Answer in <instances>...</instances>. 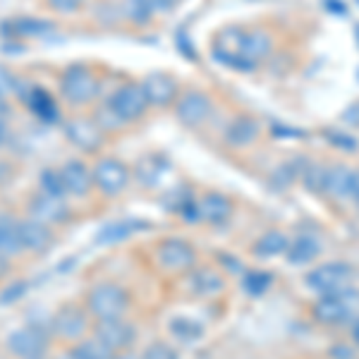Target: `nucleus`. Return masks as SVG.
I'll use <instances>...</instances> for the list:
<instances>
[{
  "label": "nucleus",
  "instance_id": "obj_37",
  "mask_svg": "<svg viewBox=\"0 0 359 359\" xmlns=\"http://www.w3.org/2000/svg\"><path fill=\"white\" fill-rule=\"evenodd\" d=\"M142 359H180V355L175 347H170L168 343H151Z\"/></svg>",
  "mask_w": 359,
  "mask_h": 359
},
{
  "label": "nucleus",
  "instance_id": "obj_16",
  "mask_svg": "<svg viewBox=\"0 0 359 359\" xmlns=\"http://www.w3.org/2000/svg\"><path fill=\"white\" fill-rule=\"evenodd\" d=\"M60 175L65 182L67 196H86L94 189V177H91V168L79 158L67 161L65 165H60Z\"/></svg>",
  "mask_w": 359,
  "mask_h": 359
},
{
  "label": "nucleus",
  "instance_id": "obj_48",
  "mask_svg": "<svg viewBox=\"0 0 359 359\" xmlns=\"http://www.w3.org/2000/svg\"><path fill=\"white\" fill-rule=\"evenodd\" d=\"M355 36H357V41H359V25L355 27Z\"/></svg>",
  "mask_w": 359,
  "mask_h": 359
},
{
  "label": "nucleus",
  "instance_id": "obj_32",
  "mask_svg": "<svg viewBox=\"0 0 359 359\" xmlns=\"http://www.w3.org/2000/svg\"><path fill=\"white\" fill-rule=\"evenodd\" d=\"M123 10H125L127 20L135 22V25H147V22L156 15L151 0H125Z\"/></svg>",
  "mask_w": 359,
  "mask_h": 359
},
{
  "label": "nucleus",
  "instance_id": "obj_17",
  "mask_svg": "<svg viewBox=\"0 0 359 359\" xmlns=\"http://www.w3.org/2000/svg\"><path fill=\"white\" fill-rule=\"evenodd\" d=\"M20 237H22V249H29V252H48L50 245H53V228L48 225L34 221V218H27V221H20Z\"/></svg>",
  "mask_w": 359,
  "mask_h": 359
},
{
  "label": "nucleus",
  "instance_id": "obj_14",
  "mask_svg": "<svg viewBox=\"0 0 359 359\" xmlns=\"http://www.w3.org/2000/svg\"><path fill=\"white\" fill-rule=\"evenodd\" d=\"M94 335L101 340L106 347L118 355V352L127 350L137 340V331L132 323H127L125 318H108V321H96Z\"/></svg>",
  "mask_w": 359,
  "mask_h": 359
},
{
  "label": "nucleus",
  "instance_id": "obj_15",
  "mask_svg": "<svg viewBox=\"0 0 359 359\" xmlns=\"http://www.w3.org/2000/svg\"><path fill=\"white\" fill-rule=\"evenodd\" d=\"M22 98H25L29 111L36 115L41 123H46V125L60 123V118H62V115H60V106H57L55 96L48 94L43 86H36V84L29 86V91Z\"/></svg>",
  "mask_w": 359,
  "mask_h": 359
},
{
  "label": "nucleus",
  "instance_id": "obj_39",
  "mask_svg": "<svg viewBox=\"0 0 359 359\" xmlns=\"http://www.w3.org/2000/svg\"><path fill=\"white\" fill-rule=\"evenodd\" d=\"M343 123H345V125H350V127H359V101L352 103L350 108H345Z\"/></svg>",
  "mask_w": 359,
  "mask_h": 359
},
{
  "label": "nucleus",
  "instance_id": "obj_5",
  "mask_svg": "<svg viewBox=\"0 0 359 359\" xmlns=\"http://www.w3.org/2000/svg\"><path fill=\"white\" fill-rule=\"evenodd\" d=\"M62 130H65L67 142L84 154H96L108 137L106 132L96 125V120L89 118V115H74V118L65 120Z\"/></svg>",
  "mask_w": 359,
  "mask_h": 359
},
{
  "label": "nucleus",
  "instance_id": "obj_44",
  "mask_svg": "<svg viewBox=\"0 0 359 359\" xmlns=\"http://www.w3.org/2000/svg\"><path fill=\"white\" fill-rule=\"evenodd\" d=\"M352 199L359 204V170H355V184H352Z\"/></svg>",
  "mask_w": 359,
  "mask_h": 359
},
{
  "label": "nucleus",
  "instance_id": "obj_7",
  "mask_svg": "<svg viewBox=\"0 0 359 359\" xmlns=\"http://www.w3.org/2000/svg\"><path fill=\"white\" fill-rule=\"evenodd\" d=\"M29 218L48 225V228H55V225H65L72 218V208H69L65 196L39 192L29 199Z\"/></svg>",
  "mask_w": 359,
  "mask_h": 359
},
{
  "label": "nucleus",
  "instance_id": "obj_33",
  "mask_svg": "<svg viewBox=\"0 0 359 359\" xmlns=\"http://www.w3.org/2000/svg\"><path fill=\"white\" fill-rule=\"evenodd\" d=\"M15 25H17L13 27L15 36H41V34L50 32L48 22H41V20H17Z\"/></svg>",
  "mask_w": 359,
  "mask_h": 359
},
{
  "label": "nucleus",
  "instance_id": "obj_35",
  "mask_svg": "<svg viewBox=\"0 0 359 359\" xmlns=\"http://www.w3.org/2000/svg\"><path fill=\"white\" fill-rule=\"evenodd\" d=\"M48 10H53L57 15H74L86 5V0H46Z\"/></svg>",
  "mask_w": 359,
  "mask_h": 359
},
{
  "label": "nucleus",
  "instance_id": "obj_12",
  "mask_svg": "<svg viewBox=\"0 0 359 359\" xmlns=\"http://www.w3.org/2000/svg\"><path fill=\"white\" fill-rule=\"evenodd\" d=\"M355 302H357L355 290H340V292L323 294L314 304V318L321 323H343L350 318V314H355V309H352Z\"/></svg>",
  "mask_w": 359,
  "mask_h": 359
},
{
  "label": "nucleus",
  "instance_id": "obj_31",
  "mask_svg": "<svg viewBox=\"0 0 359 359\" xmlns=\"http://www.w3.org/2000/svg\"><path fill=\"white\" fill-rule=\"evenodd\" d=\"M39 187H41L43 194H50V196H67V189H65V182H62V175H60V168H46L39 177Z\"/></svg>",
  "mask_w": 359,
  "mask_h": 359
},
{
  "label": "nucleus",
  "instance_id": "obj_20",
  "mask_svg": "<svg viewBox=\"0 0 359 359\" xmlns=\"http://www.w3.org/2000/svg\"><path fill=\"white\" fill-rule=\"evenodd\" d=\"M352 184H355V170H350L347 165L326 168L323 192H328L335 199H352Z\"/></svg>",
  "mask_w": 359,
  "mask_h": 359
},
{
  "label": "nucleus",
  "instance_id": "obj_27",
  "mask_svg": "<svg viewBox=\"0 0 359 359\" xmlns=\"http://www.w3.org/2000/svg\"><path fill=\"white\" fill-rule=\"evenodd\" d=\"M147 228V223L142 221H118L113 225H108V228H103L101 233H98V242L101 245H113V242H123L127 237H132L137 233V230H144Z\"/></svg>",
  "mask_w": 359,
  "mask_h": 359
},
{
  "label": "nucleus",
  "instance_id": "obj_6",
  "mask_svg": "<svg viewBox=\"0 0 359 359\" xmlns=\"http://www.w3.org/2000/svg\"><path fill=\"white\" fill-rule=\"evenodd\" d=\"M53 333L60 340H67V343H79V340H84L86 333H89V311H86V306H79L74 302L62 304L60 309L55 311Z\"/></svg>",
  "mask_w": 359,
  "mask_h": 359
},
{
  "label": "nucleus",
  "instance_id": "obj_1",
  "mask_svg": "<svg viewBox=\"0 0 359 359\" xmlns=\"http://www.w3.org/2000/svg\"><path fill=\"white\" fill-rule=\"evenodd\" d=\"M101 77L94 67L84 62H72L60 72V98L72 108H86L98 101L101 94Z\"/></svg>",
  "mask_w": 359,
  "mask_h": 359
},
{
  "label": "nucleus",
  "instance_id": "obj_28",
  "mask_svg": "<svg viewBox=\"0 0 359 359\" xmlns=\"http://www.w3.org/2000/svg\"><path fill=\"white\" fill-rule=\"evenodd\" d=\"M72 352H74V355H77L79 359H113V357H115V352L111 350V347L103 345L101 340L96 338V335L79 340V343L72 347Z\"/></svg>",
  "mask_w": 359,
  "mask_h": 359
},
{
  "label": "nucleus",
  "instance_id": "obj_22",
  "mask_svg": "<svg viewBox=\"0 0 359 359\" xmlns=\"http://www.w3.org/2000/svg\"><path fill=\"white\" fill-rule=\"evenodd\" d=\"M22 252V237H20V221L15 216L3 213L0 216V257L13 259Z\"/></svg>",
  "mask_w": 359,
  "mask_h": 359
},
{
  "label": "nucleus",
  "instance_id": "obj_46",
  "mask_svg": "<svg viewBox=\"0 0 359 359\" xmlns=\"http://www.w3.org/2000/svg\"><path fill=\"white\" fill-rule=\"evenodd\" d=\"M57 359H79L77 355H74V352L72 350H67V352H62V355L60 357H57Z\"/></svg>",
  "mask_w": 359,
  "mask_h": 359
},
{
  "label": "nucleus",
  "instance_id": "obj_26",
  "mask_svg": "<svg viewBox=\"0 0 359 359\" xmlns=\"http://www.w3.org/2000/svg\"><path fill=\"white\" fill-rule=\"evenodd\" d=\"M287 245H290V240H287L285 233L271 230V233L259 237V242L254 245V254H257L259 259H271V257H278V254H285Z\"/></svg>",
  "mask_w": 359,
  "mask_h": 359
},
{
  "label": "nucleus",
  "instance_id": "obj_25",
  "mask_svg": "<svg viewBox=\"0 0 359 359\" xmlns=\"http://www.w3.org/2000/svg\"><path fill=\"white\" fill-rule=\"evenodd\" d=\"M189 285H192V290L199 294V297H211V294H218L223 290V278L221 273H216V271L211 269H199L194 271L192 278H189Z\"/></svg>",
  "mask_w": 359,
  "mask_h": 359
},
{
  "label": "nucleus",
  "instance_id": "obj_2",
  "mask_svg": "<svg viewBox=\"0 0 359 359\" xmlns=\"http://www.w3.org/2000/svg\"><path fill=\"white\" fill-rule=\"evenodd\" d=\"M130 309V292L118 283H98L86 292V311L96 321L125 318Z\"/></svg>",
  "mask_w": 359,
  "mask_h": 359
},
{
  "label": "nucleus",
  "instance_id": "obj_43",
  "mask_svg": "<svg viewBox=\"0 0 359 359\" xmlns=\"http://www.w3.org/2000/svg\"><path fill=\"white\" fill-rule=\"evenodd\" d=\"M10 139V125H8V118H0V149L8 144Z\"/></svg>",
  "mask_w": 359,
  "mask_h": 359
},
{
  "label": "nucleus",
  "instance_id": "obj_21",
  "mask_svg": "<svg viewBox=\"0 0 359 359\" xmlns=\"http://www.w3.org/2000/svg\"><path fill=\"white\" fill-rule=\"evenodd\" d=\"M170 170V165L165 163L163 158H158V156H147V158H142L135 168V172H132V177L137 180L142 187H158L161 180L165 177V172Z\"/></svg>",
  "mask_w": 359,
  "mask_h": 359
},
{
  "label": "nucleus",
  "instance_id": "obj_8",
  "mask_svg": "<svg viewBox=\"0 0 359 359\" xmlns=\"http://www.w3.org/2000/svg\"><path fill=\"white\" fill-rule=\"evenodd\" d=\"M48 345H50L48 333L36 326L17 328L8 338V350L20 359H43Z\"/></svg>",
  "mask_w": 359,
  "mask_h": 359
},
{
  "label": "nucleus",
  "instance_id": "obj_9",
  "mask_svg": "<svg viewBox=\"0 0 359 359\" xmlns=\"http://www.w3.org/2000/svg\"><path fill=\"white\" fill-rule=\"evenodd\" d=\"M350 278H352V269L347 264L328 262V264H323L311 271V273L304 278V283H306V287H311V290H316L321 294H331V292L345 290Z\"/></svg>",
  "mask_w": 359,
  "mask_h": 359
},
{
  "label": "nucleus",
  "instance_id": "obj_29",
  "mask_svg": "<svg viewBox=\"0 0 359 359\" xmlns=\"http://www.w3.org/2000/svg\"><path fill=\"white\" fill-rule=\"evenodd\" d=\"M271 285H273V273H269V271H249L242 278V287L252 297H262Z\"/></svg>",
  "mask_w": 359,
  "mask_h": 359
},
{
  "label": "nucleus",
  "instance_id": "obj_30",
  "mask_svg": "<svg viewBox=\"0 0 359 359\" xmlns=\"http://www.w3.org/2000/svg\"><path fill=\"white\" fill-rule=\"evenodd\" d=\"M170 333L175 335L177 340H182V343H194V340H199L204 331H201V326L192 318H184V316H177L170 321Z\"/></svg>",
  "mask_w": 359,
  "mask_h": 359
},
{
  "label": "nucleus",
  "instance_id": "obj_3",
  "mask_svg": "<svg viewBox=\"0 0 359 359\" xmlns=\"http://www.w3.org/2000/svg\"><path fill=\"white\" fill-rule=\"evenodd\" d=\"M103 103H106L108 111H111L125 127L144 120L149 113V101H147V96H144L142 84L139 82H125V84L115 86Z\"/></svg>",
  "mask_w": 359,
  "mask_h": 359
},
{
  "label": "nucleus",
  "instance_id": "obj_4",
  "mask_svg": "<svg viewBox=\"0 0 359 359\" xmlns=\"http://www.w3.org/2000/svg\"><path fill=\"white\" fill-rule=\"evenodd\" d=\"M91 177L103 196H120L132 184V168L115 156H101L91 168Z\"/></svg>",
  "mask_w": 359,
  "mask_h": 359
},
{
  "label": "nucleus",
  "instance_id": "obj_36",
  "mask_svg": "<svg viewBox=\"0 0 359 359\" xmlns=\"http://www.w3.org/2000/svg\"><path fill=\"white\" fill-rule=\"evenodd\" d=\"M20 79L15 77V72L10 67L0 65V98H8L10 94H17Z\"/></svg>",
  "mask_w": 359,
  "mask_h": 359
},
{
  "label": "nucleus",
  "instance_id": "obj_24",
  "mask_svg": "<svg viewBox=\"0 0 359 359\" xmlns=\"http://www.w3.org/2000/svg\"><path fill=\"white\" fill-rule=\"evenodd\" d=\"M271 36L264 32V29H252V32H245L242 34V55L247 57V60L257 62L262 60L271 53Z\"/></svg>",
  "mask_w": 359,
  "mask_h": 359
},
{
  "label": "nucleus",
  "instance_id": "obj_42",
  "mask_svg": "<svg viewBox=\"0 0 359 359\" xmlns=\"http://www.w3.org/2000/svg\"><path fill=\"white\" fill-rule=\"evenodd\" d=\"M323 5H326V8L335 15H347V5L340 3V0H323Z\"/></svg>",
  "mask_w": 359,
  "mask_h": 359
},
{
  "label": "nucleus",
  "instance_id": "obj_19",
  "mask_svg": "<svg viewBox=\"0 0 359 359\" xmlns=\"http://www.w3.org/2000/svg\"><path fill=\"white\" fill-rule=\"evenodd\" d=\"M196 206H199V218H204V221L211 225H223L233 216V204H230V199L218 192H208Z\"/></svg>",
  "mask_w": 359,
  "mask_h": 359
},
{
  "label": "nucleus",
  "instance_id": "obj_10",
  "mask_svg": "<svg viewBox=\"0 0 359 359\" xmlns=\"http://www.w3.org/2000/svg\"><path fill=\"white\" fill-rule=\"evenodd\" d=\"M142 91L149 101V108H170L180 96L177 79L168 72H149L142 79Z\"/></svg>",
  "mask_w": 359,
  "mask_h": 359
},
{
  "label": "nucleus",
  "instance_id": "obj_18",
  "mask_svg": "<svg viewBox=\"0 0 359 359\" xmlns=\"http://www.w3.org/2000/svg\"><path fill=\"white\" fill-rule=\"evenodd\" d=\"M259 135H262V125L254 118H249V115H240V118H235L233 123L228 125V130H225V142L233 149H245V147H252L259 139Z\"/></svg>",
  "mask_w": 359,
  "mask_h": 359
},
{
  "label": "nucleus",
  "instance_id": "obj_11",
  "mask_svg": "<svg viewBox=\"0 0 359 359\" xmlns=\"http://www.w3.org/2000/svg\"><path fill=\"white\" fill-rule=\"evenodd\" d=\"M211 113H213L211 96L204 94V91H199V89L184 91V94H180L177 101H175V115L184 127L204 125Z\"/></svg>",
  "mask_w": 359,
  "mask_h": 359
},
{
  "label": "nucleus",
  "instance_id": "obj_40",
  "mask_svg": "<svg viewBox=\"0 0 359 359\" xmlns=\"http://www.w3.org/2000/svg\"><path fill=\"white\" fill-rule=\"evenodd\" d=\"M355 350L347 345H333L331 347V359H355Z\"/></svg>",
  "mask_w": 359,
  "mask_h": 359
},
{
  "label": "nucleus",
  "instance_id": "obj_47",
  "mask_svg": "<svg viewBox=\"0 0 359 359\" xmlns=\"http://www.w3.org/2000/svg\"><path fill=\"white\" fill-rule=\"evenodd\" d=\"M352 338H355V343H357V347H359V321L355 323V328H352Z\"/></svg>",
  "mask_w": 359,
  "mask_h": 359
},
{
  "label": "nucleus",
  "instance_id": "obj_38",
  "mask_svg": "<svg viewBox=\"0 0 359 359\" xmlns=\"http://www.w3.org/2000/svg\"><path fill=\"white\" fill-rule=\"evenodd\" d=\"M328 137L333 139V147H338V149H345V151H355L357 149V142L352 137H347L343 135V132H328Z\"/></svg>",
  "mask_w": 359,
  "mask_h": 359
},
{
  "label": "nucleus",
  "instance_id": "obj_13",
  "mask_svg": "<svg viewBox=\"0 0 359 359\" xmlns=\"http://www.w3.org/2000/svg\"><path fill=\"white\" fill-rule=\"evenodd\" d=\"M156 257L163 269L168 271H187L196 262V252L189 242L180 240V237H168L156 249Z\"/></svg>",
  "mask_w": 359,
  "mask_h": 359
},
{
  "label": "nucleus",
  "instance_id": "obj_41",
  "mask_svg": "<svg viewBox=\"0 0 359 359\" xmlns=\"http://www.w3.org/2000/svg\"><path fill=\"white\" fill-rule=\"evenodd\" d=\"M180 3H182V0H151L154 13H170V10H175Z\"/></svg>",
  "mask_w": 359,
  "mask_h": 359
},
{
  "label": "nucleus",
  "instance_id": "obj_34",
  "mask_svg": "<svg viewBox=\"0 0 359 359\" xmlns=\"http://www.w3.org/2000/svg\"><path fill=\"white\" fill-rule=\"evenodd\" d=\"M304 187L311 189V192H323V182H326V168L318 165V163H306V170H304Z\"/></svg>",
  "mask_w": 359,
  "mask_h": 359
},
{
  "label": "nucleus",
  "instance_id": "obj_45",
  "mask_svg": "<svg viewBox=\"0 0 359 359\" xmlns=\"http://www.w3.org/2000/svg\"><path fill=\"white\" fill-rule=\"evenodd\" d=\"M113 359H142V357H137V355H130V352H123V355H115Z\"/></svg>",
  "mask_w": 359,
  "mask_h": 359
},
{
  "label": "nucleus",
  "instance_id": "obj_23",
  "mask_svg": "<svg viewBox=\"0 0 359 359\" xmlns=\"http://www.w3.org/2000/svg\"><path fill=\"white\" fill-rule=\"evenodd\" d=\"M285 254H287V262L292 266H304V264L314 262L318 254H321V245H318V240L314 235H299L287 245Z\"/></svg>",
  "mask_w": 359,
  "mask_h": 359
}]
</instances>
